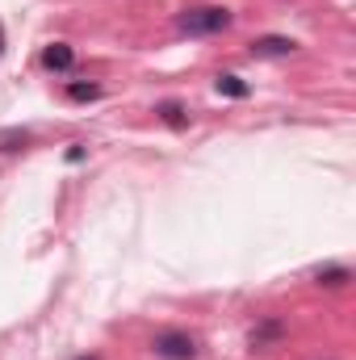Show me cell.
<instances>
[{
	"mask_svg": "<svg viewBox=\"0 0 356 360\" xmlns=\"http://www.w3.org/2000/svg\"><path fill=\"white\" fill-rule=\"evenodd\" d=\"M231 8L227 4H197V8H180L177 30L189 38H210V34H227L231 30Z\"/></svg>",
	"mask_w": 356,
	"mask_h": 360,
	"instance_id": "1",
	"label": "cell"
},
{
	"mask_svg": "<svg viewBox=\"0 0 356 360\" xmlns=\"http://www.w3.org/2000/svg\"><path fill=\"white\" fill-rule=\"evenodd\" d=\"M197 335L180 331V327H164L151 335V356L155 360H197Z\"/></svg>",
	"mask_w": 356,
	"mask_h": 360,
	"instance_id": "2",
	"label": "cell"
},
{
	"mask_svg": "<svg viewBox=\"0 0 356 360\" xmlns=\"http://www.w3.org/2000/svg\"><path fill=\"white\" fill-rule=\"evenodd\" d=\"M248 51H252V59H289L298 51V42L285 34H265V38H252Z\"/></svg>",
	"mask_w": 356,
	"mask_h": 360,
	"instance_id": "3",
	"label": "cell"
},
{
	"mask_svg": "<svg viewBox=\"0 0 356 360\" xmlns=\"http://www.w3.org/2000/svg\"><path fill=\"white\" fill-rule=\"evenodd\" d=\"M42 68L46 72H72L76 68V51L68 42H46L42 46Z\"/></svg>",
	"mask_w": 356,
	"mask_h": 360,
	"instance_id": "4",
	"label": "cell"
},
{
	"mask_svg": "<svg viewBox=\"0 0 356 360\" xmlns=\"http://www.w3.org/2000/svg\"><path fill=\"white\" fill-rule=\"evenodd\" d=\"M214 92H218V96H231V101H248V96H252V84H248L243 76H235V72H222V76L214 80Z\"/></svg>",
	"mask_w": 356,
	"mask_h": 360,
	"instance_id": "5",
	"label": "cell"
},
{
	"mask_svg": "<svg viewBox=\"0 0 356 360\" xmlns=\"http://www.w3.org/2000/svg\"><path fill=\"white\" fill-rule=\"evenodd\" d=\"M281 335H285V323H281V319H265L260 327H252V335H248V340H252V348H265V344L281 340Z\"/></svg>",
	"mask_w": 356,
	"mask_h": 360,
	"instance_id": "6",
	"label": "cell"
},
{
	"mask_svg": "<svg viewBox=\"0 0 356 360\" xmlns=\"http://www.w3.org/2000/svg\"><path fill=\"white\" fill-rule=\"evenodd\" d=\"M155 113H160V122H168L172 130H184V126H189V109H184L180 101H160Z\"/></svg>",
	"mask_w": 356,
	"mask_h": 360,
	"instance_id": "7",
	"label": "cell"
},
{
	"mask_svg": "<svg viewBox=\"0 0 356 360\" xmlns=\"http://www.w3.org/2000/svg\"><path fill=\"white\" fill-rule=\"evenodd\" d=\"M348 281H352V272L344 269V264H331V269L314 272V285H327V289H340V285H348Z\"/></svg>",
	"mask_w": 356,
	"mask_h": 360,
	"instance_id": "8",
	"label": "cell"
},
{
	"mask_svg": "<svg viewBox=\"0 0 356 360\" xmlns=\"http://www.w3.org/2000/svg\"><path fill=\"white\" fill-rule=\"evenodd\" d=\"M63 92H68V101H80V105H84V101H96V96H101V84H89V80H68Z\"/></svg>",
	"mask_w": 356,
	"mask_h": 360,
	"instance_id": "9",
	"label": "cell"
},
{
	"mask_svg": "<svg viewBox=\"0 0 356 360\" xmlns=\"http://www.w3.org/2000/svg\"><path fill=\"white\" fill-rule=\"evenodd\" d=\"M34 134L30 130H0V151H21Z\"/></svg>",
	"mask_w": 356,
	"mask_h": 360,
	"instance_id": "10",
	"label": "cell"
},
{
	"mask_svg": "<svg viewBox=\"0 0 356 360\" xmlns=\"http://www.w3.org/2000/svg\"><path fill=\"white\" fill-rule=\"evenodd\" d=\"M84 160H89V147L84 143H72L68 147V164H84Z\"/></svg>",
	"mask_w": 356,
	"mask_h": 360,
	"instance_id": "11",
	"label": "cell"
},
{
	"mask_svg": "<svg viewBox=\"0 0 356 360\" xmlns=\"http://www.w3.org/2000/svg\"><path fill=\"white\" fill-rule=\"evenodd\" d=\"M0 55H4V25H0Z\"/></svg>",
	"mask_w": 356,
	"mask_h": 360,
	"instance_id": "12",
	"label": "cell"
},
{
	"mask_svg": "<svg viewBox=\"0 0 356 360\" xmlns=\"http://www.w3.org/2000/svg\"><path fill=\"white\" fill-rule=\"evenodd\" d=\"M76 360H101V356H76Z\"/></svg>",
	"mask_w": 356,
	"mask_h": 360,
	"instance_id": "13",
	"label": "cell"
}]
</instances>
